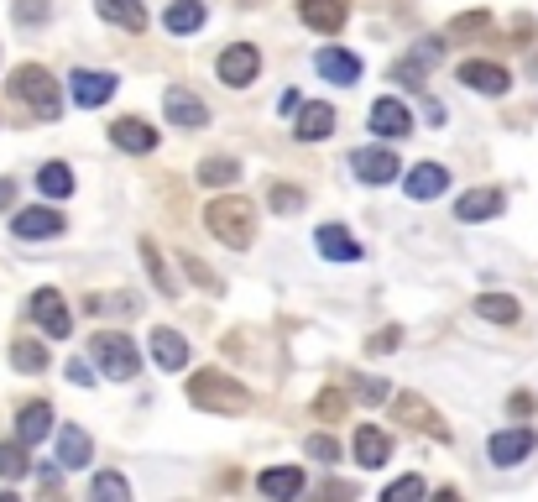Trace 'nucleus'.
Returning <instances> with one entry per match:
<instances>
[{
  "mask_svg": "<svg viewBox=\"0 0 538 502\" xmlns=\"http://www.w3.org/2000/svg\"><path fill=\"white\" fill-rule=\"evenodd\" d=\"M204 231L215 236L220 246L230 251H246L256 241V204L241 199V194H225V199H209L204 210Z\"/></svg>",
  "mask_w": 538,
  "mask_h": 502,
  "instance_id": "obj_1",
  "label": "nucleus"
},
{
  "mask_svg": "<svg viewBox=\"0 0 538 502\" xmlns=\"http://www.w3.org/2000/svg\"><path fill=\"white\" fill-rule=\"evenodd\" d=\"M189 403L194 408H204V414H251V387H241L236 377H225V372H199L194 382H189Z\"/></svg>",
  "mask_w": 538,
  "mask_h": 502,
  "instance_id": "obj_2",
  "label": "nucleus"
},
{
  "mask_svg": "<svg viewBox=\"0 0 538 502\" xmlns=\"http://www.w3.org/2000/svg\"><path fill=\"white\" fill-rule=\"evenodd\" d=\"M11 95L21 105H32V116H42V121L63 116V89H58V79L42 63H21L16 68V74H11Z\"/></svg>",
  "mask_w": 538,
  "mask_h": 502,
  "instance_id": "obj_3",
  "label": "nucleus"
},
{
  "mask_svg": "<svg viewBox=\"0 0 538 502\" xmlns=\"http://www.w3.org/2000/svg\"><path fill=\"white\" fill-rule=\"evenodd\" d=\"M89 356H95V361H100V372H105V377H115V382H131L136 372H142V356H136L131 335H115V330H105V335L89 340Z\"/></svg>",
  "mask_w": 538,
  "mask_h": 502,
  "instance_id": "obj_4",
  "label": "nucleus"
},
{
  "mask_svg": "<svg viewBox=\"0 0 538 502\" xmlns=\"http://www.w3.org/2000/svg\"><path fill=\"white\" fill-rule=\"evenodd\" d=\"M115 89H121V79L105 74V68H74V79H68V95H74V105H84V110H100Z\"/></svg>",
  "mask_w": 538,
  "mask_h": 502,
  "instance_id": "obj_5",
  "label": "nucleus"
},
{
  "mask_svg": "<svg viewBox=\"0 0 538 502\" xmlns=\"http://www.w3.org/2000/svg\"><path fill=\"white\" fill-rule=\"evenodd\" d=\"M256 74H262V53H256L251 42H230V48L220 53V79L230 89H246Z\"/></svg>",
  "mask_w": 538,
  "mask_h": 502,
  "instance_id": "obj_6",
  "label": "nucleus"
},
{
  "mask_svg": "<svg viewBox=\"0 0 538 502\" xmlns=\"http://www.w3.org/2000/svg\"><path fill=\"white\" fill-rule=\"evenodd\" d=\"M350 168H356L361 184H392V178L403 173V163H397L387 147H361V152H350Z\"/></svg>",
  "mask_w": 538,
  "mask_h": 502,
  "instance_id": "obj_7",
  "label": "nucleus"
},
{
  "mask_svg": "<svg viewBox=\"0 0 538 502\" xmlns=\"http://www.w3.org/2000/svg\"><path fill=\"white\" fill-rule=\"evenodd\" d=\"M32 319H37L42 330H48V340H63L68 330H74V319H68V304H63V293H53V288L32 293Z\"/></svg>",
  "mask_w": 538,
  "mask_h": 502,
  "instance_id": "obj_8",
  "label": "nucleus"
},
{
  "mask_svg": "<svg viewBox=\"0 0 538 502\" xmlns=\"http://www.w3.org/2000/svg\"><path fill=\"white\" fill-rule=\"evenodd\" d=\"M533 450H538L533 429H502V435H491V445H486V455L497 466H518V461H528Z\"/></svg>",
  "mask_w": 538,
  "mask_h": 502,
  "instance_id": "obj_9",
  "label": "nucleus"
},
{
  "mask_svg": "<svg viewBox=\"0 0 538 502\" xmlns=\"http://www.w3.org/2000/svg\"><path fill=\"white\" fill-rule=\"evenodd\" d=\"M455 74H460V84H471L476 95H507V84H512L502 63H481V58H471V63H460Z\"/></svg>",
  "mask_w": 538,
  "mask_h": 502,
  "instance_id": "obj_10",
  "label": "nucleus"
},
{
  "mask_svg": "<svg viewBox=\"0 0 538 502\" xmlns=\"http://www.w3.org/2000/svg\"><path fill=\"white\" fill-rule=\"evenodd\" d=\"M162 116H168L173 126H183V131H199V126H209V110L189 95V89H168V95H162Z\"/></svg>",
  "mask_w": 538,
  "mask_h": 502,
  "instance_id": "obj_11",
  "label": "nucleus"
},
{
  "mask_svg": "<svg viewBox=\"0 0 538 502\" xmlns=\"http://www.w3.org/2000/svg\"><path fill=\"white\" fill-rule=\"evenodd\" d=\"M387 455H392V435H382L377 424H361V429H356V466L382 471Z\"/></svg>",
  "mask_w": 538,
  "mask_h": 502,
  "instance_id": "obj_12",
  "label": "nucleus"
},
{
  "mask_svg": "<svg viewBox=\"0 0 538 502\" xmlns=\"http://www.w3.org/2000/svg\"><path fill=\"white\" fill-rule=\"evenodd\" d=\"M152 361L162 372H178V367H189V340H183L178 330H152Z\"/></svg>",
  "mask_w": 538,
  "mask_h": 502,
  "instance_id": "obj_13",
  "label": "nucleus"
},
{
  "mask_svg": "<svg viewBox=\"0 0 538 502\" xmlns=\"http://www.w3.org/2000/svg\"><path fill=\"white\" fill-rule=\"evenodd\" d=\"M110 142L121 147V152H152L157 147V131L147 121H136V116H121V121H110Z\"/></svg>",
  "mask_w": 538,
  "mask_h": 502,
  "instance_id": "obj_14",
  "label": "nucleus"
},
{
  "mask_svg": "<svg viewBox=\"0 0 538 502\" xmlns=\"http://www.w3.org/2000/svg\"><path fill=\"white\" fill-rule=\"evenodd\" d=\"M403 189H408V199H439L444 189H450V168H439V163H418V168L403 178Z\"/></svg>",
  "mask_w": 538,
  "mask_h": 502,
  "instance_id": "obj_15",
  "label": "nucleus"
},
{
  "mask_svg": "<svg viewBox=\"0 0 538 502\" xmlns=\"http://www.w3.org/2000/svg\"><path fill=\"white\" fill-rule=\"evenodd\" d=\"M507 204V194L502 189H471V194H460L455 199V215L465 220V225H476V220H491Z\"/></svg>",
  "mask_w": 538,
  "mask_h": 502,
  "instance_id": "obj_16",
  "label": "nucleus"
},
{
  "mask_svg": "<svg viewBox=\"0 0 538 502\" xmlns=\"http://www.w3.org/2000/svg\"><path fill=\"white\" fill-rule=\"evenodd\" d=\"M11 231H16L21 241H37V236H58V231H63V215H58V210H48V204H37V210H21V215L11 220Z\"/></svg>",
  "mask_w": 538,
  "mask_h": 502,
  "instance_id": "obj_17",
  "label": "nucleus"
},
{
  "mask_svg": "<svg viewBox=\"0 0 538 502\" xmlns=\"http://www.w3.org/2000/svg\"><path fill=\"white\" fill-rule=\"evenodd\" d=\"M397 419H403L408 429H429L434 440H450V429L439 424V414H434V408H429L424 398H413V393H403V398H397Z\"/></svg>",
  "mask_w": 538,
  "mask_h": 502,
  "instance_id": "obj_18",
  "label": "nucleus"
},
{
  "mask_svg": "<svg viewBox=\"0 0 538 502\" xmlns=\"http://www.w3.org/2000/svg\"><path fill=\"white\" fill-rule=\"evenodd\" d=\"M298 16L309 21L314 32H340L345 27V0H298Z\"/></svg>",
  "mask_w": 538,
  "mask_h": 502,
  "instance_id": "obj_19",
  "label": "nucleus"
},
{
  "mask_svg": "<svg viewBox=\"0 0 538 502\" xmlns=\"http://www.w3.org/2000/svg\"><path fill=\"white\" fill-rule=\"evenodd\" d=\"M298 142H324V136L335 131V105H298Z\"/></svg>",
  "mask_w": 538,
  "mask_h": 502,
  "instance_id": "obj_20",
  "label": "nucleus"
},
{
  "mask_svg": "<svg viewBox=\"0 0 538 502\" xmlns=\"http://www.w3.org/2000/svg\"><path fill=\"white\" fill-rule=\"evenodd\" d=\"M314 68H319L330 84H356V79H361V58L345 53V48H324V53L314 58Z\"/></svg>",
  "mask_w": 538,
  "mask_h": 502,
  "instance_id": "obj_21",
  "label": "nucleus"
},
{
  "mask_svg": "<svg viewBox=\"0 0 538 502\" xmlns=\"http://www.w3.org/2000/svg\"><path fill=\"white\" fill-rule=\"evenodd\" d=\"M371 131H377V136H408L413 131L408 105L403 100H377V105H371Z\"/></svg>",
  "mask_w": 538,
  "mask_h": 502,
  "instance_id": "obj_22",
  "label": "nucleus"
},
{
  "mask_svg": "<svg viewBox=\"0 0 538 502\" xmlns=\"http://www.w3.org/2000/svg\"><path fill=\"white\" fill-rule=\"evenodd\" d=\"M48 429H53V403H27L21 408V419H16V440L21 445H42Z\"/></svg>",
  "mask_w": 538,
  "mask_h": 502,
  "instance_id": "obj_23",
  "label": "nucleus"
},
{
  "mask_svg": "<svg viewBox=\"0 0 538 502\" xmlns=\"http://www.w3.org/2000/svg\"><path fill=\"white\" fill-rule=\"evenodd\" d=\"M314 241H319V251L330 262H361V241L350 236V231H340V225H319Z\"/></svg>",
  "mask_w": 538,
  "mask_h": 502,
  "instance_id": "obj_24",
  "label": "nucleus"
},
{
  "mask_svg": "<svg viewBox=\"0 0 538 502\" xmlns=\"http://www.w3.org/2000/svg\"><path fill=\"white\" fill-rule=\"evenodd\" d=\"M89 455H95V445H89V435L79 424H63L58 429V461L68 466V471H79V466H89Z\"/></svg>",
  "mask_w": 538,
  "mask_h": 502,
  "instance_id": "obj_25",
  "label": "nucleus"
},
{
  "mask_svg": "<svg viewBox=\"0 0 538 502\" xmlns=\"http://www.w3.org/2000/svg\"><path fill=\"white\" fill-rule=\"evenodd\" d=\"M162 27H168L173 37H189L204 27V0H173L168 11H162Z\"/></svg>",
  "mask_w": 538,
  "mask_h": 502,
  "instance_id": "obj_26",
  "label": "nucleus"
},
{
  "mask_svg": "<svg viewBox=\"0 0 538 502\" xmlns=\"http://www.w3.org/2000/svg\"><path fill=\"white\" fill-rule=\"evenodd\" d=\"M95 11L105 21H115V27H126V32L147 27V6H142V0H95Z\"/></svg>",
  "mask_w": 538,
  "mask_h": 502,
  "instance_id": "obj_27",
  "label": "nucleus"
},
{
  "mask_svg": "<svg viewBox=\"0 0 538 502\" xmlns=\"http://www.w3.org/2000/svg\"><path fill=\"white\" fill-rule=\"evenodd\" d=\"M256 487H262L267 497H298L303 492V471L298 466H272V471L256 476Z\"/></svg>",
  "mask_w": 538,
  "mask_h": 502,
  "instance_id": "obj_28",
  "label": "nucleus"
},
{
  "mask_svg": "<svg viewBox=\"0 0 538 502\" xmlns=\"http://www.w3.org/2000/svg\"><path fill=\"white\" fill-rule=\"evenodd\" d=\"M236 178H241L236 157H204V163H199V184L204 189H225V184H236Z\"/></svg>",
  "mask_w": 538,
  "mask_h": 502,
  "instance_id": "obj_29",
  "label": "nucleus"
},
{
  "mask_svg": "<svg viewBox=\"0 0 538 502\" xmlns=\"http://www.w3.org/2000/svg\"><path fill=\"white\" fill-rule=\"evenodd\" d=\"M11 361L21 372H48V340H32V335H21L16 346H11Z\"/></svg>",
  "mask_w": 538,
  "mask_h": 502,
  "instance_id": "obj_30",
  "label": "nucleus"
},
{
  "mask_svg": "<svg viewBox=\"0 0 538 502\" xmlns=\"http://www.w3.org/2000/svg\"><path fill=\"white\" fill-rule=\"evenodd\" d=\"M476 314L491 319V325H512V319H518V299H512V293H481Z\"/></svg>",
  "mask_w": 538,
  "mask_h": 502,
  "instance_id": "obj_31",
  "label": "nucleus"
},
{
  "mask_svg": "<svg viewBox=\"0 0 538 502\" xmlns=\"http://www.w3.org/2000/svg\"><path fill=\"white\" fill-rule=\"evenodd\" d=\"M37 189L48 199H68L74 194V173H68L63 163H48V168H37Z\"/></svg>",
  "mask_w": 538,
  "mask_h": 502,
  "instance_id": "obj_32",
  "label": "nucleus"
},
{
  "mask_svg": "<svg viewBox=\"0 0 538 502\" xmlns=\"http://www.w3.org/2000/svg\"><path fill=\"white\" fill-rule=\"evenodd\" d=\"M142 262H147V272H152V283H157V293H168L173 299V272H168V262H162V251H157V241L152 236H142Z\"/></svg>",
  "mask_w": 538,
  "mask_h": 502,
  "instance_id": "obj_33",
  "label": "nucleus"
},
{
  "mask_svg": "<svg viewBox=\"0 0 538 502\" xmlns=\"http://www.w3.org/2000/svg\"><path fill=\"white\" fill-rule=\"evenodd\" d=\"M27 471H32V461H27V450H21V440L16 445L0 440V476H6V482H21Z\"/></svg>",
  "mask_w": 538,
  "mask_h": 502,
  "instance_id": "obj_34",
  "label": "nucleus"
},
{
  "mask_svg": "<svg viewBox=\"0 0 538 502\" xmlns=\"http://www.w3.org/2000/svg\"><path fill=\"white\" fill-rule=\"evenodd\" d=\"M95 497H105V502H131V482L126 476H115V471H100L95 476V487H89Z\"/></svg>",
  "mask_w": 538,
  "mask_h": 502,
  "instance_id": "obj_35",
  "label": "nucleus"
},
{
  "mask_svg": "<svg viewBox=\"0 0 538 502\" xmlns=\"http://www.w3.org/2000/svg\"><path fill=\"white\" fill-rule=\"evenodd\" d=\"M392 79L397 84H408V89H424V79H429V63H418V58H403L392 68Z\"/></svg>",
  "mask_w": 538,
  "mask_h": 502,
  "instance_id": "obj_36",
  "label": "nucleus"
},
{
  "mask_svg": "<svg viewBox=\"0 0 538 502\" xmlns=\"http://www.w3.org/2000/svg\"><path fill=\"white\" fill-rule=\"evenodd\" d=\"M303 450H309L314 461H324V466L340 461V440H330V435H309V440H303Z\"/></svg>",
  "mask_w": 538,
  "mask_h": 502,
  "instance_id": "obj_37",
  "label": "nucleus"
},
{
  "mask_svg": "<svg viewBox=\"0 0 538 502\" xmlns=\"http://www.w3.org/2000/svg\"><path fill=\"white\" fill-rule=\"evenodd\" d=\"M16 21H21V27H37V21H48V0H16Z\"/></svg>",
  "mask_w": 538,
  "mask_h": 502,
  "instance_id": "obj_38",
  "label": "nucleus"
},
{
  "mask_svg": "<svg viewBox=\"0 0 538 502\" xmlns=\"http://www.w3.org/2000/svg\"><path fill=\"white\" fill-rule=\"evenodd\" d=\"M272 210H283V215L303 210V194H298V189H288V184H277V189H272Z\"/></svg>",
  "mask_w": 538,
  "mask_h": 502,
  "instance_id": "obj_39",
  "label": "nucleus"
},
{
  "mask_svg": "<svg viewBox=\"0 0 538 502\" xmlns=\"http://www.w3.org/2000/svg\"><path fill=\"white\" fill-rule=\"evenodd\" d=\"M183 267H189V278L199 283V288H209V293H220V278H215V272H209L199 257H183Z\"/></svg>",
  "mask_w": 538,
  "mask_h": 502,
  "instance_id": "obj_40",
  "label": "nucleus"
},
{
  "mask_svg": "<svg viewBox=\"0 0 538 502\" xmlns=\"http://www.w3.org/2000/svg\"><path fill=\"white\" fill-rule=\"evenodd\" d=\"M356 393H361L366 403H382L392 387H387V377H382V382H377V377H356Z\"/></svg>",
  "mask_w": 538,
  "mask_h": 502,
  "instance_id": "obj_41",
  "label": "nucleus"
},
{
  "mask_svg": "<svg viewBox=\"0 0 538 502\" xmlns=\"http://www.w3.org/2000/svg\"><path fill=\"white\" fill-rule=\"evenodd\" d=\"M319 414H345V393H340V387H324V393H319Z\"/></svg>",
  "mask_w": 538,
  "mask_h": 502,
  "instance_id": "obj_42",
  "label": "nucleus"
},
{
  "mask_svg": "<svg viewBox=\"0 0 538 502\" xmlns=\"http://www.w3.org/2000/svg\"><path fill=\"white\" fill-rule=\"evenodd\" d=\"M366 351H371V356H387V351H397V330H382V335H371V340H366Z\"/></svg>",
  "mask_w": 538,
  "mask_h": 502,
  "instance_id": "obj_43",
  "label": "nucleus"
},
{
  "mask_svg": "<svg viewBox=\"0 0 538 502\" xmlns=\"http://www.w3.org/2000/svg\"><path fill=\"white\" fill-rule=\"evenodd\" d=\"M68 382H79V387H89V382H95V372H89V361H84V356H74V361H68Z\"/></svg>",
  "mask_w": 538,
  "mask_h": 502,
  "instance_id": "obj_44",
  "label": "nucleus"
},
{
  "mask_svg": "<svg viewBox=\"0 0 538 502\" xmlns=\"http://www.w3.org/2000/svg\"><path fill=\"white\" fill-rule=\"evenodd\" d=\"M403 492H424V476H397L387 487V497H403Z\"/></svg>",
  "mask_w": 538,
  "mask_h": 502,
  "instance_id": "obj_45",
  "label": "nucleus"
},
{
  "mask_svg": "<svg viewBox=\"0 0 538 502\" xmlns=\"http://www.w3.org/2000/svg\"><path fill=\"white\" fill-rule=\"evenodd\" d=\"M11 199H16V184H11V178H0V210H11Z\"/></svg>",
  "mask_w": 538,
  "mask_h": 502,
  "instance_id": "obj_46",
  "label": "nucleus"
},
{
  "mask_svg": "<svg viewBox=\"0 0 538 502\" xmlns=\"http://www.w3.org/2000/svg\"><path fill=\"white\" fill-rule=\"evenodd\" d=\"M533 74H538V58H533Z\"/></svg>",
  "mask_w": 538,
  "mask_h": 502,
  "instance_id": "obj_47",
  "label": "nucleus"
}]
</instances>
